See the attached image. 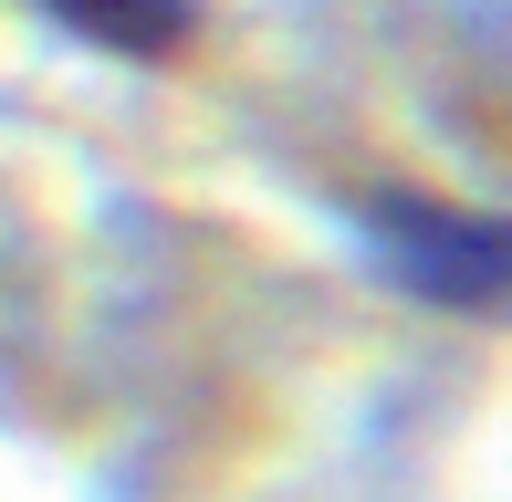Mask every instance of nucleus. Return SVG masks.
I'll use <instances>...</instances> for the list:
<instances>
[{
	"label": "nucleus",
	"instance_id": "obj_2",
	"mask_svg": "<svg viewBox=\"0 0 512 502\" xmlns=\"http://www.w3.org/2000/svg\"><path fill=\"white\" fill-rule=\"evenodd\" d=\"M42 11H53L63 32L126 53V63H157V53H178V42H189L199 0H42Z\"/></svg>",
	"mask_w": 512,
	"mask_h": 502
},
{
	"label": "nucleus",
	"instance_id": "obj_1",
	"mask_svg": "<svg viewBox=\"0 0 512 502\" xmlns=\"http://www.w3.org/2000/svg\"><path fill=\"white\" fill-rule=\"evenodd\" d=\"M366 231L387 241V272L429 304H460V314L512 304V220H471L439 199H366Z\"/></svg>",
	"mask_w": 512,
	"mask_h": 502
}]
</instances>
